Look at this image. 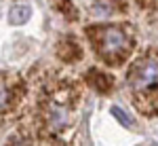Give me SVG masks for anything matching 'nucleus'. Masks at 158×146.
<instances>
[{
	"mask_svg": "<svg viewBox=\"0 0 158 146\" xmlns=\"http://www.w3.org/2000/svg\"><path fill=\"white\" fill-rule=\"evenodd\" d=\"M89 36L97 55L110 66H118L131 51V38L120 28H114V25L89 28Z\"/></svg>",
	"mask_w": 158,
	"mask_h": 146,
	"instance_id": "f257e3e1",
	"label": "nucleus"
},
{
	"mask_svg": "<svg viewBox=\"0 0 158 146\" xmlns=\"http://www.w3.org/2000/svg\"><path fill=\"white\" fill-rule=\"evenodd\" d=\"M72 123V100L70 91L59 87L57 91H49L42 104V125L44 134L55 135L63 131Z\"/></svg>",
	"mask_w": 158,
	"mask_h": 146,
	"instance_id": "f03ea898",
	"label": "nucleus"
},
{
	"mask_svg": "<svg viewBox=\"0 0 158 146\" xmlns=\"http://www.w3.org/2000/svg\"><path fill=\"white\" fill-rule=\"evenodd\" d=\"M127 83L133 89L135 95L150 93L158 87V57L154 55H143L135 61L129 70Z\"/></svg>",
	"mask_w": 158,
	"mask_h": 146,
	"instance_id": "7ed1b4c3",
	"label": "nucleus"
},
{
	"mask_svg": "<svg viewBox=\"0 0 158 146\" xmlns=\"http://www.w3.org/2000/svg\"><path fill=\"white\" fill-rule=\"evenodd\" d=\"M21 97V85L15 76L0 72V114L15 108V104Z\"/></svg>",
	"mask_w": 158,
	"mask_h": 146,
	"instance_id": "20e7f679",
	"label": "nucleus"
},
{
	"mask_svg": "<svg viewBox=\"0 0 158 146\" xmlns=\"http://www.w3.org/2000/svg\"><path fill=\"white\" fill-rule=\"evenodd\" d=\"M89 83H91L93 87H97L101 93H106V91H110L112 78L106 76L103 72H99V70H89Z\"/></svg>",
	"mask_w": 158,
	"mask_h": 146,
	"instance_id": "39448f33",
	"label": "nucleus"
},
{
	"mask_svg": "<svg viewBox=\"0 0 158 146\" xmlns=\"http://www.w3.org/2000/svg\"><path fill=\"white\" fill-rule=\"evenodd\" d=\"M59 53L61 57L65 61H72V60H78L80 55H82V51H80V47L74 42V40H63V45L59 47Z\"/></svg>",
	"mask_w": 158,
	"mask_h": 146,
	"instance_id": "423d86ee",
	"label": "nucleus"
},
{
	"mask_svg": "<svg viewBox=\"0 0 158 146\" xmlns=\"http://www.w3.org/2000/svg\"><path fill=\"white\" fill-rule=\"evenodd\" d=\"M30 15H32L30 7H25V4H17V7H13V9H11V13H9V19H11L13 24L21 25V24H25V21L30 19Z\"/></svg>",
	"mask_w": 158,
	"mask_h": 146,
	"instance_id": "0eeeda50",
	"label": "nucleus"
},
{
	"mask_svg": "<svg viewBox=\"0 0 158 146\" xmlns=\"http://www.w3.org/2000/svg\"><path fill=\"white\" fill-rule=\"evenodd\" d=\"M112 114H114V117H116V119H118L122 125H127V127L133 123V119H131V117H129V114H127L122 108H118V106H114V108H112Z\"/></svg>",
	"mask_w": 158,
	"mask_h": 146,
	"instance_id": "6e6552de",
	"label": "nucleus"
},
{
	"mask_svg": "<svg viewBox=\"0 0 158 146\" xmlns=\"http://www.w3.org/2000/svg\"><path fill=\"white\" fill-rule=\"evenodd\" d=\"M55 2H57V7H59L61 11L68 13L70 17H74V15H76V11H74L72 7H70V0H55Z\"/></svg>",
	"mask_w": 158,
	"mask_h": 146,
	"instance_id": "1a4fd4ad",
	"label": "nucleus"
}]
</instances>
